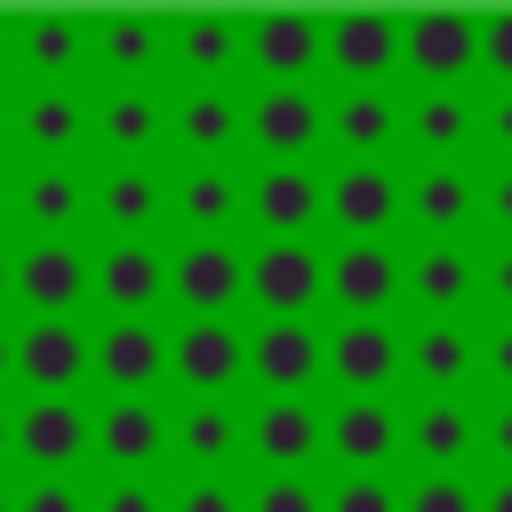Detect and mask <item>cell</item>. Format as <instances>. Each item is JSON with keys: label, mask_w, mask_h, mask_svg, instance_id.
<instances>
[{"label": "cell", "mask_w": 512, "mask_h": 512, "mask_svg": "<svg viewBox=\"0 0 512 512\" xmlns=\"http://www.w3.org/2000/svg\"><path fill=\"white\" fill-rule=\"evenodd\" d=\"M400 240H480V160H400Z\"/></svg>", "instance_id": "1"}, {"label": "cell", "mask_w": 512, "mask_h": 512, "mask_svg": "<svg viewBox=\"0 0 512 512\" xmlns=\"http://www.w3.org/2000/svg\"><path fill=\"white\" fill-rule=\"evenodd\" d=\"M400 320H480V240H400Z\"/></svg>", "instance_id": "2"}, {"label": "cell", "mask_w": 512, "mask_h": 512, "mask_svg": "<svg viewBox=\"0 0 512 512\" xmlns=\"http://www.w3.org/2000/svg\"><path fill=\"white\" fill-rule=\"evenodd\" d=\"M240 144L256 160H320V144H328L320 80H256L240 96Z\"/></svg>", "instance_id": "3"}, {"label": "cell", "mask_w": 512, "mask_h": 512, "mask_svg": "<svg viewBox=\"0 0 512 512\" xmlns=\"http://www.w3.org/2000/svg\"><path fill=\"white\" fill-rule=\"evenodd\" d=\"M400 392L480 400V320H400Z\"/></svg>", "instance_id": "4"}, {"label": "cell", "mask_w": 512, "mask_h": 512, "mask_svg": "<svg viewBox=\"0 0 512 512\" xmlns=\"http://www.w3.org/2000/svg\"><path fill=\"white\" fill-rule=\"evenodd\" d=\"M400 88H480V16L408 8L400 16Z\"/></svg>", "instance_id": "5"}, {"label": "cell", "mask_w": 512, "mask_h": 512, "mask_svg": "<svg viewBox=\"0 0 512 512\" xmlns=\"http://www.w3.org/2000/svg\"><path fill=\"white\" fill-rule=\"evenodd\" d=\"M320 224L336 240H400V160H328Z\"/></svg>", "instance_id": "6"}, {"label": "cell", "mask_w": 512, "mask_h": 512, "mask_svg": "<svg viewBox=\"0 0 512 512\" xmlns=\"http://www.w3.org/2000/svg\"><path fill=\"white\" fill-rule=\"evenodd\" d=\"M320 384L344 400H400V320H328Z\"/></svg>", "instance_id": "7"}, {"label": "cell", "mask_w": 512, "mask_h": 512, "mask_svg": "<svg viewBox=\"0 0 512 512\" xmlns=\"http://www.w3.org/2000/svg\"><path fill=\"white\" fill-rule=\"evenodd\" d=\"M320 304H336V320H400V240L320 248Z\"/></svg>", "instance_id": "8"}, {"label": "cell", "mask_w": 512, "mask_h": 512, "mask_svg": "<svg viewBox=\"0 0 512 512\" xmlns=\"http://www.w3.org/2000/svg\"><path fill=\"white\" fill-rule=\"evenodd\" d=\"M320 72H328V88L400 80V16L392 8H336V16H320Z\"/></svg>", "instance_id": "9"}, {"label": "cell", "mask_w": 512, "mask_h": 512, "mask_svg": "<svg viewBox=\"0 0 512 512\" xmlns=\"http://www.w3.org/2000/svg\"><path fill=\"white\" fill-rule=\"evenodd\" d=\"M240 456L256 472H320V392H256Z\"/></svg>", "instance_id": "10"}, {"label": "cell", "mask_w": 512, "mask_h": 512, "mask_svg": "<svg viewBox=\"0 0 512 512\" xmlns=\"http://www.w3.org/2000/svg\"><path fill=\"white\" fill-rule=\"evenodd\" d=\"M400 472H480V400L400 392Z\"/></svg>", "instance_id": "11"}, {"label": "cell", "mask_w": 512, "mask_h": 512, "mask_svg": "<svg viewBox=\"0 0 512 512\" xmlns=\"http://www.w3.org/2000/svg\"><path fill=\"white\" fill-rule=\"evenodd\" d=\"M400 160H480V88H400Z\"/></svg>", "instance_id": "12"}, {"label": "cell", "mask_w": 512, "mask_h": 512, "mask_svg": "<svg viewBox=\"0 0 512 512\" xmlns=\"http://www.w3.org/2000/svg\"><path fill=\"white\" fill-rule=\"evenodd\" d=\"M320 464L336 472H400V400H320Z\"/></svg>", "instance_id": "13"}, {"label": "cell", "mask_w": 512, "mask_h": 512, "mask_svg": "<svg viewBox=\"0 0 512 512\" xmlns=\"http://www.w3.org/2000/svg\"><path fill=\"white\" fill-rule=\"evenodd\" d=\"M168 216L184 240H232L248 224V168L240 160H184L168 176Z\"/></svg>", "instance_id": "14"}, {"label": "cell", "mask_w": 512, "mask_h": 512, "mask_svg": "<svg viewBox=\"0 0 512 512\" xmlns=\"http://www.w3.org/2000/svg\"><path fill=\"white\" fill-rule=\"evenodd\" d=\"M168 296L192 320H232L248 304V248L240 240H184V248H168Z\"/></svg>", "instance_id": "15"}, {"label": "cell", "mask_w": 512, "mask_h": 512, "mask_svg": "<svg viewBox=\"0 0 512 512\" xmlns=\"http://www.w3.org/2000/svg\"><path fill=\"white\" fill-rule=\"evenodd\" d=\"M168 376L184 400H232L248 384V328L240 320H184L168 336Z\"/></svg>", "instance_id": "16"}, {"label": "cell", "mask_w": 512, "mask_h": 512, "mask_svg": "<svg viewBox=\"0 0 512 512\" xmlns=\"http://www.w3.org/2000/svg\"><path fill=\"white\" fill-rule=\"evenodd\" d=\"M320 104H328V152L336 160H400V80L320 88Z\"/></svg>", "instance_id": "17"}, {"label": "cell", "mask_w": 512, "mask_h": 512, "mask_svg": "<svg viewBox=\"0 0 512 512\" xmlns=\"http://www.w3.org/2000/svg\"><path fill=\"white\" fill-rule=\"evenodd\" d=\"M248 224L264 240H312L320 232V160H256L248 168Z\"/></svg>", "instance_id": "18"}, {"label": "cell", "mask_w": 512, "mask_h": 512, "mask_svg": "<svg viewBox=\"0 0 512 512\" xmlns=\"http://www.w3.org/2000/svg\"><path fill=\"white\" fill-rule=\"evenodd\" d=\"M248 304L264 320H312L320 312V240H256L248 248Z\"/></svg>", "instance_id": "19"}, {"label": "cell", "mask_w": 512, "mask_h": 512, "mask_svg": "<svg viewBox=\"0 0 512 512\" xmlns=\"http://www.w3.org/2000/svg\"><path fill=\"white\" fill-rule=\"evenodd\" d=\"M8 368L32 384V400H72V384L88 376V328L80 320H24V336H8Z\"/></svg>", "instance_id": "20"}, {"label": "cell", "mask_w": 512, "mask_h": 512, "mask_svg": "<svg viewBox=\"0 0 512 512\" xmlns=\"http://www.w3.org/2000/svg\"><path fill=\"white\" fill-rule=\"evenodd\" d=\"M96 304H112V320H152V304L168 296V248L160 240H112L88 264Z\"/></svg>", "instance_id": "21"}, {"label": "cell", "mask_w": 512, "mask_h": 512, "mask_svg": "<svg viewBox=\"0 0 512 512\" xmlns=\"http://www.w3.org/2000/svg\"><path fill=\"white\" fill-rule=\"evenodd\" d=\"M168 136L192 160H232L240 152V88L232 80H184L168 96Z\"/></svg>", "instance_id": "22"}, {"label": "cell", "mask_w": 512, "mask_h": 512, "mask_svg": "<svg viewBox=\"0 0 512 512\" xmlns=\"http://www.w3.org/2000/svg\"><path fill=\"white\" fill-rule=\"evenodd\" d=\"M88 368H96L112 392H128V400H152V384L168 376V336H160V320H104V328L88 336Z\"/></svg>", "instance_id": "23"}, {"label": "cell", "mask_w": 512, "mask_h": 512, "mask_svg": "<svg viewBox=\"0 0 512 512\" xmlns=\"http://www.w3.org/2000/svg\"><path fill=\"white\" fill-rule=\"evenodd\" d=\"M248 384L256 392H320V320H256Z\"/></svg>", "instance_id": "24"}, {"label": "cell", "mask_w": 512, "mask_h": 512, "mask_svg": "<svg viewBox=\"0 0 512 512\" xmlns=\"http://www.w3.org/2000/svg\"><path fill=\"white\" fill-rule=\"evenodd\" d=\"M88 448H96L112 472H152V464L168 456V408H160V400L112 392V400L88 416Z\"/></svg>", "instance_id": "25"}, {"label": "cell", "mask_w": 512, "mask_h": 512, "mask_svg": "<svg viewBox=\"0 0 512 512\" xmlns=\"http://www.w3.org/2000/svg\"><path fill=\"white\" fill-rule=\"evenodd\" d=\"M88 208L120 232V240H152L160 216H168V168L160 160H112L88 192Z\"/></svg>", "instance_id": "26"}, {"label": "cell", "mask_w": 512, "mask_h": 512, "mask_svg": "<svg viewBox=\"0 0 512 512\" xmlns=\"http://www.w3.org/2000/svg\"><path fill=\"white\" fill-rule=\"evenodd\" d=\"M248 72L256 80H320V16L312 8L248 16Z\"/></svg>", "instance_id": "27"}, {"label": "cell", "mask_w": 512, "mask_h": 512, "mask_svg": "<svg viewBox=\"0 0 512 512\" xmlns=\"http://www.w3.org/2000/svg\"><path fill=\"white\" fill-rule=\"evenodd\" d=\"M88 128L120 152V160H152L160 136H168V96L152 80H112L96 104H88Z\"/></svg>", "instance_id": "28"}, {"label": "cell", "mask_w": 512, "mask_h": 512, "mask_svg": "<svg viewBox=\"0 0 512 512\" xmlns=\"http://www.w3.org/2000/svg\"><path fill=\"white\" fill-rule=\"evenodd\" d=\"M8 448H24V464L48 480V472H72L88 456V408L80 400H24L8 416Z\"/></svg>", "instance_id": "29"}, {"label": "cell", "mask_w": 512, "mask_h": 512, "mask_svg": "<svg viewBox=\"0 0 512 512\" xmlns=\"http://www.w3.org/2000/svg\"><path fill=\"white\" fill-rule=\"evenodd\" d=\"M16 296H24V312H40V320H72V304L88 296V248H72V240H32V248L16 256Z\"/></svg>", "instance_id": "30"}, {"label": "cell", "mask_w": 512, "mask_h": 512, "mask_svg": "<svg viewBox=\"0 0 512 512\" xmlns=\"http://www.w3.org/2000/svg\"><path fill=\"white\" fill-rule=\"evenodd\" d=\"M168 48H176L184 80H232V72H248V16H224V8L176 16Z\"/></svg>", "instance_id": "31"}, {"label": "cell", "mask_w": 512, "mask_h": 512, "mask_svg": "<svg viewBox=\"0 0 512 512\" xmlns=\"http://www.w3.org/2000/svg\"><path fill=\"white\" fill-rule=\"evenodd\" d=\"M240 424H248L240 400H184V408L168 416V448H176L192 472H232V464H240Z\"/></svg>", "instance_id": "32"}, {"label": "cell", "mask_w": 512, "mask_h": 512, "mask_svg": "<svg viewBox=\"0 0 512 512\" xmlns=\"http://www.w3.org/2000/svg\"><path fill=\"white\" fill-rule=\"evenodd\" d=\"M88 48H96L120 80H152V64H160V48H168V24L144 16V8H120V16H96V24H88Z\"/></svg>", "instance_id": "33"}, {"label": "cell", "mask_w": 512, "mask_h": 512, "mask_svg": "<svg viewBox=\"0 0 512 512\" xmlns=\"http://www.w3.org/2000/svg\"><path fill=\"white\" fill-rule=\"evenodd\" d=\"M16 128H24V144H32V152H72V144L88 136V96H80L72 80H40V88L24 96Z\"/></svg>", "instance_id": "34"}, {"label": "cell", "mask_w": 512, "mask_h": 512, "mask_svg": "<svg viewBox=\"0 0 512 512\" xmlns=\"http://www.w3.org/2000/svg\"><path fill=\"white\" fill-rule=\"evenodd\" d=\"M8 208H24V224H40L48 240H64V232L88 216V184H80L72 168H56V160H48V168H32V176H24V192H16Z\"/></svg>", "instance_id": "35"}, {"label": "cell", "mask_w": 512, "mask_h": 512, "mask_svg": "<svg viewBox=\"0 0 512 512\" xmlns=\"http://www.w3.org/2000/svg\"><path fill=\"white\" fill-rule=\"evenodd\" d=\"M16 48H24L32 72L64 80V72L88 56V16H24V24H16Z\"/></svg>", "instance_id": "36"}, {"label": "cell", "mask_w": 512, "mask_h": 512, "mask_svg": "<svg viewBox=\"0 0 512 512\" xmlns=\"http://www.w3.org/2000/svg\"><path fill=\"white\" fill-rule=\"evenodd\" d=\"M400 512H480V472H400Z\"/></svg>", "instance_id": "37"}, {"label": "cell", "mask_w": 512, "mask_h": 512, "mask_svg": "<svg viewBox=\"0 0 512 512\" xmlns=\"http://www.w3.org/2000/svg\"><path fill=\"white\" fill-rule=\"evenodd\" d=\"M320 512H400V472H328Z\"/></svg>", "instance_id": "38"}, {"label": "cell", "mask_w": 512, "mask_h": 512, "mask_svg": "<svg viewBox=\"0 0 512 512\" xmlns=\"http://www.w3.org/2000/svg\"><path fill=\"white\" fill-rule=\"evenodd\" d=\"M168 512H248V480H232V472H184L168 488Z\"/></svg>", "instance_id": "39"}, {"label": "cell", "mask_w": 512, "mask_h": 512, "mask_svg": "<svg viewBox=\"0 0 512 512\" xmlns=\"http://www.w3.org/2000/svg\"><path fill=\"white\" fill-rule=\"evenodd\" d=\"M248 512H320V472H256Z\"/></svg>", "instance_id": "40"}, {"label": "cell", "mask_w": 512, "mask_h": 512, "mask_svg": "<svg viewBox=\"0 0 512 512\" xmlns=\"http://www.w3.org/2000/svg\"><path fill=\"white\" fill-rule=\"evenodd\" d=\"M480 248H512V160H480Z\"/></svg>", "instance_id": "41"}, {"label": "cell", "mask_w": 512, "mask_h": 512, "mask_svg": "<svg viewBox=\"0 0 512 512\" xmlns=\"http://www.w3.org/2000/svg\"><path fill=\"white\" fill-rule=\"evenodd\" d=\"M88 512H168V488H160V472H112L88 496Z\"/></svg>", "instance_id": "42"}, {"label": "cell", "mask_w": 512, "mask_h": 512, "mask_svg": "<svg viewBox=\"0 0 512 512\" xmlns=\"http://www.w3.org/2000/svg\"><path fill=\"white\" fill-rule=\"evenodd\" d=\"M480 400H512V320H480Z\"/></svg>", "instance_id": "43"}, {"label": "cell", "mask_w": 512, "mask_h": 512, "mask_svg": "<svg viewBox=\"0 0 512 512\" xmlns=\"http://www.w3.org/2000/svg\"><path fill=\"white\" fill-rule=\"evenodd\" d=\"M480 88H512V8L480 16Z\"/></svg>", "instance_id": "44"}, {"label": "cell", "mask_w": 512, "mask_h": 512, "mask_svg": "<svg viewBox=\"0 0 512 512\" xmlns=\"http://www.w3.org/2000/svg\"><path fill=\"white\" fill-rule=\"evenodd\" d=\"M480 160H512V88H480Z\"/></svg>", "instance_id": "45"}, {"label": "cell", "mask_w": 512, "mask_h": 512, "mask_svg": "<svg viewBox=\"0 0 512 512\" xmlns=\"http://www.w3.org/2000/svg\"><path fill=\"white\" fill-rule=\"evenodd\" d=\"M480 320H512V248H480Z\"/></svg>", "instance_id": "46"}, {"label": "cell", "mask_w": 512, "mask_h": 512, "mask_svg": "<svg viewBox=\"0 0 512 512\" xmlns=\"http://www.w3.org/2000/svg\"><path fill=\"white\" fill-rule=\"evenodd\" d=\"M480 472H512V400H480Z\"/></svg>", "instance_id": "47"}, {"label": "cell", "mask_w": 512, "mask_h": 512, "mask_svg": "<svg viewBox=\"0 0 512 512\" xmlns=\"http://www.w3.org/2000/svg\"><path fill=\"white\" fill-rule=\"evenodd\" d=\"M16 512H88V488H80L72 472H48V480H32V488L16 496Z\"/></svg>", "instance_id": "48"}, {"label": "cell", "mask_w": 512, "mask_h": 512, "mask_svg": "<svg viewBox=\"0 0 512 512\" xmlns=\"http://www.w3.org/2000/svg\"><path fill=\"white\" fill-rule=\"evenodd\" d=\"M480 512H512V472H480Z\"/></svg>", "instance_id": "49"}, {"label": "cell", "mask_w": 512, "mask_h": 512, "mask_svg": "<svg viewBox=\"0 0 512 512\" xmlns=\"http://www.w3.org/2000/svg\"><path fill=\"white\" fill-rule=\"evenodd\" d=\"M8 296H16V256L0 248V304H8Z\"/></svg>", "instance_id": "50"}, {"label": "cell", "mask_w": 512, "mask_h": 512, "mask_svg": "<svg viewBox=\"0 0 512 512\" xmlns=\"http://www.w3.org/2000/svg\"><path fill=\"white\" fill-rule=\"evenodd\" d=\"M8 40H16V24H0V56H8Z\"/></svg>", "instance_id": "51"}, {"label": "cell", "mask_w": 512, "mask_h": 512, "mask_svg": "<svg viewBox=\"0 0 512 512\" xmlns=\"http://www.w3.org/2000/svg\"><path fill=\"white\" fill-rule=\"evenodd\" d=\"M0 456H8V408H0Z\"/></svg>", "instance_id": "52"}, {"label": "cell", "mask_w": 512, "mask_h": 512, "mask_svg": "<svg viewBox=\"0 0 512 512\" xmlns=\"http://www.w3.org/2000/svg\"><path fill=\"white\" fill-rule=\"evenodd\" d=\"M0 376H8V328H0Z\"/></svg>", "instance_id": "53"}, {"label": "cell", "mask_w": 512, "mask_h": 512, "mask_svg": "<svg viewBox=\"0 0 512 512\" xmlns=\"http://www.w3.org/2000/svg\"><path fill=\"white\" fill-rule=\"evenodd\" d=\"M0 512H16V496H8V488H0Z\"/></svg>", "instance_id": "54"}, {"label": "cell", "mask_w": 512, "mask_h": 512, "mask_svg": "<svg viewBox=\"0 0 512 512\" xmlns=\"http://www.w3.org/2000/svg\"><path fill=\"white\" fill-rule=\"evenodd\" d=\"M0 136H8V104H0Z\"/></svg>", "instance_id": "55"}, {"label": "cell", "mask_w": 512, "mask_h": 512, "mask_svg": "<svg viewBox=\"0 0 512 512\" xmlns=\"http://www.w3.org/2000/svg\"><path fill=\"white\" fill-rule=\"evenodd\" d=\"M0 216H8V184H0Z\"/></svg>", "instance_id": "56"}]
</instances>
